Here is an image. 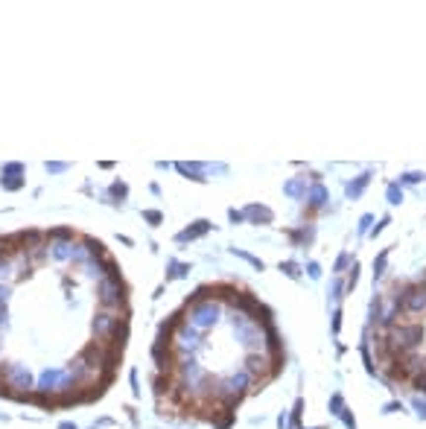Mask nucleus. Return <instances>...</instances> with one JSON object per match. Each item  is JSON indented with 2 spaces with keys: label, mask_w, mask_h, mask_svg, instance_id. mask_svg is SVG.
<instances>
[{
  "label": "nucleus",
  "mask_w": 426,
  "mask_h": 429,
  "mask_svg": "<svg viewBox=\"0 0 426 429\" xmlns=\"http://www.w3.org/2000/svg\"><path fill=\"white\" fill-rule=\"evenodd\" d=\"M304 201L312 207V210H321L324 204L330 201V193H327V187L321 184V181H312L310 187H307V196H304Z\"/></svg>",
  "instance_id": "1"
},
{
  "label": "nucleus",
  "mask_w": 426,
  "mask_h": 429,
  "mask_svg": "<svg viewBox=\"0 0 426 429\" xmlns=\"http://www.w3.org/2000/svg\"><path fill=\"white\" fill-rule=\"evenodd\" d=\"M242 213H245V219L254 222V225H271V219H274L271 207H266V204H248Z\"/></svg>",
  "instance_id": "2"
},
{
  "label": "nucleus",
  "mask_w": 426,
  "mask_h": 429,
  "mask_svg": "<svg viewBox=\"0 0 426 429\" xmlns=\"http://www.w3.org/2000/svg\"><path fill=\"white\" fill-rule=\"evenodd\" d=\"M289 236H292V242H295L298 248H307V245H312V239H315V225L307 222V225H301L298 231H289Z\"/></svg>",
  "instance_id": "3"
},
{
  "label": "nucleus",
  "mask_w": 426,
  "mask_h": 429,
  "mask_svg": "<svg viewBox=\"0 0 426 429\" xmlns=\"http://www.w3.org/2000/svg\"><path fill=\"white\" fill-rule=\"evenodd\" d=\"M368 184H371V172H362V175H356L353 181L345 184V196H348V198H359L362 193H365Z\"/></svg>",
  "instance_id": "4"
},
{
  "label": "nucleus",
  "mask_w": 426,
  "mask_h": 429,
  "mask_svg": "<svg viewBox=\"0 0 426 429\" xmlns=\"http://www.w3.org/2000/svg\"><path fill=\"white\" fill-rule=\"evenodd\" d=\"M213 225L207 222V219H198V222H193V228H187V231H181L178 234V242H187V239H198V236H204V234L210 231Z\"/></svg>",
  "instance_id": "5"
},
{
  "label": "nucleus",
  "mask_w": 426,
  "mask_h": 429,
  "mask_svg": "<svg viewBox=\"0 0 426 429\" xmlns=\"http://www.w3.org/2000/svg\"><path fill=\"white\" fill-rule=\"evenodd\" d=\"M307 187H310L307 178L298 175V178H289V181L283 184V193H286L289 198H304V196H307Z\"/></svg>",
  "instance_id": "6"
},
{
  "label": "nucleus",
  "mask_w": 426,
  "mask_h": 429,
  "mask_svg": "<svg viewBox=\"0 0 426 429\" xmlns=\"http://www.w3.org/2000/svg\"><path fill=\"white\" fill-rule=\"evenodd\" d=\"M277 269H280L289 280H301V274H304V269H301L295 260H280V263H277Z\"/></svg>",
  "instance_id": "7"
},
{
  "label": "nucleus",
  "mask_w": 426,
  "mask_h": 429,
  "mask_svg": "<svg viewBox=\"0 0 426 429\" xmlns=\"http://www.w3.org/2000/svg\"><path fill=\"white\" fill-rule=\"evenodd\" d=\"M388 254H391V248H383L380 257H374V280L386 274V269H388Z\"/></svg>",
  "instance_id": "8"
},
{
  "label": "nucleus",
  "mask_w": 426,
  "mask_h": 429,
  "mask_svg": "<svg viewBox=\"0 0 426 429\" xmlns=\"http://www.w3.org/2000/svg\"><path fill=\"white\" fill-rule=\"evenodd\" d=\"M359 272H362V266L353 260L350 269L345 272V274H348V280H345V292H353V289H356V283H359Z\"/></svg>",
  "instance_id": "9"
},
{
  "label": "nucleus",
  "mask_w": 426,
  "mask_h": 429,
  "mask_svg": "<svg viewBox=\"0 0 426 429\" xmlns=\"http://www.w3.org/2000/svg\"><path fill=\"white\" fill-rule=\"evenodd\" d=\"M345 409H348V406H345V397H342V391H333V394H330V415H333V418H339Z\"/></svg>",
  "instance_id": "10"
},
{
  "label": "nucleus",
  "mask_w": 426,
  "mask_h": 429,
  "mask_svg": "<svg viewBox=\"0 0 426 429\" xmlns=\"http://www.w3.org/2000/svg\"><path fill=\"white\" fill-rule=\"evenodd\" d=\"M350 263H353V257H350V251H342V254L336 257V263H333V272H336V274H345V272L350 269Z\"/></svg>",
  "instance_id": "11"
},
{
  "label": "nucleus",
  "mask_w": 426,
  "mask_h": 429,
  "mask_svg": "<svg viewBox=\"0 0 426 429\" xmlns=\"http://www.w3.org/2000/svg\"><path fill=\"white\" fill-rule=\"evenodd\" d=\"M327 295H330V301H333V304H339V301L345 298V280H342V277H336V280L330 283Z\"/></svg>",
  "instance_id": "12"
},
{
  "label": "nucleus",
  "mask_w": 426,
  "mask_h": 429,
  "mask_svg": "<svg viewBox=\"0 0 426 429\" xmlns=\"http://www.w3.org/2000/svg\"><path fill=\"white\" fill-rule=\"evenodd\" d=\"M231 254H236V257H242L245 263H251V266H254V269H257V272H263V269H266V263H263L260 257H254V254H248V251H242V248H231Z\"/></svg>",
  "instance_id": "13"
},
{
  "label": "nucleus",
  "mask_w": 426,
  "mask_h": 429,
  "mask_svg": "<svg viewBox=\"0 0 426 429\" xmlns=\"http://www.w3.org/2000/svg\"><path fill=\"white\" fill-rule=\"evenodd\" d=\"M386 198H388V204H400V201H403V187H400L397 181H391V184L386 187Z\"/></svg>",
  "instance_id": "14"
},
{
  "label": "nucleus",
  "mask_w": 426,
  "mask_h": 429,
  "mask_svg": "<svg viewBox=\"0 0 426 429\" xmlns=\"http://www.w3.org/2000/svg\"><path fill=\"white\" fill-rule=\"evenodd\" d=\"M301 415H304V397H298V400H295V406H292V412H289L292 429H295V427H304V424H301Z\"/></svg>",
  "instance_id": "15"
},
{
  "label": "nucleus",
  "mask_w": 426,
  "mask_h": 429,
  "mask_svg": "<svg viewBox=\"0 0 426 429\" xmlns=\"http://www.w3.org/2000/svg\"><path fill=\"white\" fill-rule=\"evenodd\" d=\"M371 228H374V213H362V216H359V225H356V231H359V236H365V234H371Z\"/></svg>",
  "instance_id": "16"
},
{
  "label": "nucleus",
  "mask_w": 426,
  "mask_h": 429,
  "mask_svg": "<svg viewBox=\"0 0 426 429\" xmlns=\"http://www.w3.org/2000/svg\"><path fill=\"white\" fill-rule=\"evenodd\" d=\"M421 178H424V172H403L400 178H397V184L403 187V184H421Z\"/></svg>",
  "instance_id": "17"
},
{
  "label": "nucleus",
  "mask_w": 426,
  "mask_h": 429,
  "mask_svg": "<svg viewBox=\"0 0 426 429\" xmlns=\"http://www.w3.org/2000/svg\"><path fill=\"white\" fill-rule=\"evenodd\" d=\"M304 272L310 274V280H318V277H321V266L315 263V260H310V263L304 266Z\"/></svg>",
  "instance_id": "18"
},
{
  "label": "nucleus",
  "mask_w": 426,
  "mask_h": 429,
  "mask_svg": "<svg viewBox=\"0 0 426 429\" xmlns=\"http://www.w3.org/2000/svg\"><path fill=\"white\" fill-rule=\"evenodd\" d=\"M339 421L345 424V429H356V418H353V412H350V409H345V412L339 415Z\"/></svg>",
  "instance_id": "19"
},
{
  "label": "nucleus",
  "mask_w": 426,
  "mask_h": 429,
  "mask_svg": "<svg viewBox=\"0 0 426 429\" xmlns=\"http://www.w3.org/2000/svg\"><path fill=\"white\" fill-rule=\"evenodd\" d=\"M386 225H391V216H383V219H380V222L371 228V234H368V236H380V234L386 231Z\"/></svg>",
  "instance_id": "20"
},
{
  "label": "nucleus",
  "mask_w": 426,
  "mask_h": 429,
  "mask_svg": "<svg viewBox=\"0 0 426 429\" xmlns=\"http://www.w3.org/2000/svg\"><path fill=\"white\" fill-rule=\"evenodd\" d=\"M394 412H403V400H388L383 406V415H394Z\"/></svg>",
  "instance_id": "21"
},
{
  "label": "nucleus",
  "mask_w": 426,
  "mask_h": 429,
  "mask_svg": "<svg viewBox=\"0 0 426 429\" xmlns=\"http://www.w3.org/2000/svg\"><path fill=\"white\" fill-rule=\"evenodd\" d=\"M330 327H333V336H339V330H342V310H339V307L333 310V321H330Z\"/></svg>",
  "instance_id": "22"
},
{
  "label": "nucleus",
  "mask_w": 426,
  "mask_h": 429,
  "mask_svg": "<svg viewBox=\"0 0 426 429\" xmlns=\"http://www.w3.org/2000/svg\"><path fill=\"white\" fill-rule=\"evenodd\" d=\"M228 219L233 222V225H242V222H245V213H242V210H236V207H231V210H228Z\"/></svg>",
  "instance_id": "23"
},
{
  "label": "nucleus",
  "mask_w": 426,
  "mask_h": 429,
  "mask_svg": "<svg viewBox=\"0 0 426 429\" xmlns=\"http://www.w3.org/2000/svg\"><path fill=\"white\" fill-rule=\"evenodd\" d=\"M277 429H292V421H289V412L286 409L277 415Z\"/></svg>",
  "instance_id": "24"
},
{
  "label": "nucleus",
  "mask_w": 426,
  "mask_h": 429,
  "mask_svg": "<svg viewBox=\"0 0 426 429\" xmlns=\"http://www.w3.org/2000/svg\"><path fill=\"white\" fill-rule=\"evenodd\" d=\"M187 269H190V266H184V263H172V266H169V277H181V274H184Z\"/></svg>",
  "instance_id": "25"
},
{
  "label": "nucleus",
  "mask_w": 426,
  "mask_h": 429,
  "mask_svg": "<svg viewBox=\"0 0 426 429\" xmlns=\"http://www.w3.org/2000/svg\"><path fill=\"white\" fill-rule=\"evenodd\" d=\"M412 406H415L418 418H426V400H421V397H415V400H412Z\"/></svg>",
  "instance_id": "26"
},
{
  "label": "nucleus",
  "mask_w": 426,
  "mask_h": 429,
  "mask_svg": "<svg viewBox=\"0 0 426 429\" xmlns=\"http://www.w3.org/2000/svg\"><path fill=\"white\" fill-rule=\"evenodd\" d=\"M146 219H149V222H161V213H155V210H149V213H146Z\"/></svg>",
  "instance_id": "27"
}]
</instances>
